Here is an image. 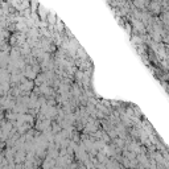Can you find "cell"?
<instances>
[{
	"label": "cell",
	"mask_w": 169,
	"mask_h": 169,
	"mask_svg": "<svg viewBox=\"0 0 169 169\" xmlns=\"http://www.w3.org/2000/svg\"><path fill=\"white\" fill-rule=\"evenodd\" d=\"M30 8H32V12H37V8H38V3L36 0H30Z\"/></svg>",
	"instance_id": "3957f363"
},
{
	"label": "cell",
	"mask_w": 169,
	"mask_h": 169,
	"mask_svg": "<svg viewBox=\"0 0 169 169\" xmlns=\"http://www.w3.org/2000/svg\"><path fill=\"white\" fill-rule=\"evenodd\" d=\"M37 12H38V15H40V17L42 19V20H46V17H48V13H49V12H48V11L46 9H45V8L44 7H42V5H38V8H37Z\"/></svg>",
	"instance_id": "7a4b0ae2"
},
{
	"label": "cell",
	"mask_w": 169,
	"mask_h": 169,
	"mask_svg": "<svg viewBox=\"0 0 169 169\" xmlns=\"http://www.w3.org/2000/svg\"><path fill=\"white\" fill-rule=\"evenodd\" d=\"M148 9L151 11V12L153 13H160V11H161V3H157V1H151L147 4Z\"/></svg>",
	"instance_id": "6da1fadb"
}]
</instances>
